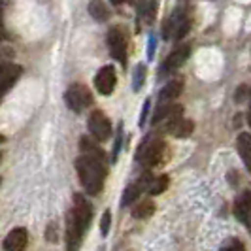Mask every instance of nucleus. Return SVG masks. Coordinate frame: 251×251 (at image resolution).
<instances>
[{"mask_svg": "<svg viewBox=\"0 0 251 251\" xmlns=\"http://www.w3.org/2000/svg\"><path fill=\"white\" fill-rule=\"evenodd\" d=\"M75 172L81 185L89 195H100L104 189V181L108 176V163L106 155H93L81 153L75 159Z\"/></svg>", "mask_w": 251, "mask_h": 251, "instance_id": "f257e3e1", "label": "nucleus"}, {"mask_svg": "<svg viewBox=\"0 0 251 251\" xmlns=\"http://www.w3.org/2000/svg\"><path fill=\"white\" fill-rule=\"evenodd\" d=\"M168 146L161 136H155V134H148L144 142L138 146L136 150V161H138L144 168H157L168 161Z\"/></svg>", "mask_w": 251, "mask_h": 251, "instance_id": "f03ea898", "label": "nucleus"}, {"mask_svg": "<svg viewBox=\"0 0 251 251\" xmlns=\"http://www.w3.org/2000/svg\"><path fill=\"white\" fill-rule=\"evenodd\" d=\"M64 100H66V106L75 113L85 112L89 106L93 104V93L89 91L87 85L83 83H74L66 89L64 93Z\"/></svg>", "mask_w": 251, "mask_h": 251, "instance_id": "7ed1b4c3", "label": "nucleus"}, {"mask_svg": "<svg viewBox=\"0 0 251 251\" xmlns=\"http://www.w3.org/2000/svg\"><path fill=\"white\" fill-rule=\"evenodd\" d=\"M191 26V19L185 10H176L166 21L163 26V36L164 40H181L189 32Z\"/></svg>", "mask_w": 251, "mask_h": 251, "instance_id": "20e7f679", "label": "nucleus"}, {"mask_svg": "<svg viewBox=\"0 0 251 251\" xmlns=\"http://www.w3.org/2000/svg\"><path fill=\"white\" fill-rule=\"evenodd\" d=\"M87 126L91 136L97 140V142H106V140L112 136V121L108 119V115L102 112V110H95V112L89 115Z\"/></svg>", "mask_w": 251, "mask_h": 251, "instance_id": "39448f33", "label": "nucleus"}, {"mask_svg": "<svg viewBox=\"0 0 251 251\" xmlns=\"http://www.w3.org/2000/svg\"><path fill=\"white\" fill-rule=\"evenodd\" d=\"M68 214L72 215L75 219V223L87 232V228L91 226V221H93V206L89 204V201L81 193L74 195V204H72Z\"/></svg>", "mask_w": 251, "mask_h": 251, "instance_id": "423d86ee", "label": "nucleus"}, {"mask_svg": "<svg viewBox=\"0 0 251 251\" xmlns=\"http://www.w3.org/2000/svg\"><path fill=\"white\" fill-rule=\"evenodd\" d=\"M108 48H110V55L115 61L121 64L126 63V38L123 28L119 26H112L108 32Z\"/></svg>", "mask_w": 251, "mask_h": 251, "instance_id": "0eeeda50", "label": "nucleus"}, {"mask_svg": "<svg viewBox=\"0 0 251 251\" xmlns=\"http://www.w3.org/2000/svg\"><path fill=\"white\" fill-rule=\"evenodd\" d=\"M232 212H234V217L246 226V230L251 234V191H242L234 199Z\"/></svg>", "mask_w": 251, "mask_h": 251, "instance_id": "6e6552de", "label": "nucleus"}, {"mask_svg": "<svg viewBox=\"0 0 251 251\" xmlns=\"http://www.w3.org/2000/svg\"><path fill=\"white\" fill-rule=\"evenodd\" d=\"M23 72L21 66L12 63H2L0 64V102L6 97V93L15 85V81L19 79V75Z\"/></svg>", "mask_w": 251, "mask_h": 251, "instance_id": "1a4fd4ad", "label": "nucleus"}, {"mask_svg": "<svg viewBox=\"0 0 251 251\" xmlns=\"http://www.w3.org/2000/svg\"><path fill=\"white\" fill-rule=\"evenodd\" d=\"M115 83H117V75H115V68L113 66H102L100 70L97 72L95 75V87L97 91L104 95V97H108V95H112L113 89H115Z\"/></svg>", "mask_w": 251, "mask_h": 251, "instance_id": "9d476101", "label": "nucleus"}, {"mask_svg": "<svg viewBox=\"0 0 251 251\" xmlns=\"http://www.w3.org/2000/svg\"><path fill=\"white\" fill-rule=\"evenodd\" d=\"M26 246H28V230L25 226L12 228L2 242V250L4 251H25Z\"/></svg>", "mask_w": 251, "mask_h": 251, "instance_id": "9b49d317", "label": "nucleus"}, {"mask_svg": "<svg viewBox=\"0 0 251 251\" xmlns=\"http://www.w3.org/2000/svg\"><path fill=\"white\" fill-rule=\"evenodd\" d=\"M189 53H191V46H189V44H181V46H177L176 50L166 57V61H164L163 66H161V75L172 74L174 70H177L181 64L187 61Z\"/></svg>", "mask_w": 251, "mask_h": 251, "instance_id": "f8f14e48", "label": "nucleus"}, {"mask_svg": "<svg viewBox=\"0 0 251 251\" xmlns=\"http://www.w3.org/2000/svg\"><path fill=\"white\" fill-rule=\"evenodd\" d=\"M148 185H150V176L140 177L138 181L130 183V185L125 189L123 197H121V206L125 208V206H130V204H134V202L140 199V195H142L144 191H148Z\"/></svg>", "mask_w": 251, "mask_h": 251, "instance_id": "ddd939ff", "label": "nucleus"}, {"mask_svg": "<svg viewBox=\"0 0 251 251\" xmlns=\"http://www.w3.org/2000/svg\"><path fill=\"white\" fill-rule=\"evenodd\" d=\"M181 91H183V79L181 77L170 79L159 93V104H170L172 100H176L181 95Z\"/></svg>", "mask_w": 251, "mask_h": 251, "instance_id": "4468645a", "label": "nucleus"}, {"mask_svg": "<svg viewBox=\"0 0 251 251\" xmlns=\"http://www.w3.org/2000/svg\"><path fill=\"white\" fill-rule=\"evenodd\" d=\"M236 150L242 159V163L246 166V170L251 174V134L250 132H240L236 138Z\"/></svg>", "mask_w": 251, "mask_h": 251, "instance_id": "2eb2a0df", "label": "nucleus"}, {"mask_svg": "<svg viewBox=\"0 0 251 251\" xmlns=\"http://www.w3.org/2000/svg\"><path fill=\"white\" fill-rule=\"evenodd\" d=\"M166 130L176 136V138H189L195 130V123L191 119H183V117H177L176 121H172L170 125L166 126Z\"/></svg>", "mask_w": 251, "mask_h": 251, "instance_id": "dca6fc26", "label": "nucleus"}, {"mask_svg": "<svg viewBox=\"0 0 251 251\" xmlns=\"http://www.w3.org/2000/svg\"><path fill=\"white\" fill-rule=\"evenodd\" d=\"M87 10H89V15L95 21H99V23H104V21L110 19V10H108V6H106L104 0H91Z\"/></svg>", "mask_w": 251, "mask_h": 251, "instance_id": "f3484780", "label": "nucleus"}, {"mask_svg": "<svg viewBox=\"0 0 251 251\" xmlns=\"http://www.w3.org/2000/svg\"><path fill=\"white\" fill-rule=\"evenodd\" d=\"M155 214V202L151 199H144V201H136V206L132 208V217L134 219H148Z\"/></svg>", "mask_w": 251, "mask_h": 251, "instance_id": "a211bd4d", "label": "nucleus"}, {"mask_svg": "<svg viewBox=\"0 0 251 251\" xmlns=\"http://www.w3.org/2000/svg\"><path fill=\"white\" fill-rule=\"evenodd\" d=\"M157 12V0H140L138 2V15L144 23H153Z\"/></svg>", "mask_w": 251, "mask_h": 251, "instance_id": "6ab92c4d", "label": "nucleus"}, {"mask_svg": "<svg viewBox=\"0 0 251 251\" xmlns=\"http://www.w3.org/2000/svg\"><path fill=\"white\" fill-rule=\"evenodd\" d=\"M170 185V177L163 174V176H157L150 179V185H148V193H150L151 197H157V195H163L164 191L168 189Z\"/></svg>", "mask_w": 251, "mask_h": 251, "instance_id": "aec40b11", "label": "nucleus"}, {"mask_svg": "<svg viewBox=\"0 0 251 251\" xmlns=\"http://www.w3.org/2000/svg\"><path fill=\"white\" fill-rule=\"evenodd\" d=\"M219 251H246V246H244V242L236 236H230V238H226L221 246H219Z\"/></svg>", "mask_w": 251, "mask_h": 251, "instance_id": "412c9836", "label": "nucleus"}, {"mask_svg": "<svg viewBox=\"0 0 251 251\" xmlns=\"http://www.w3.org/2000/svg\"><path fill=\"white\" fill-rule=\"evenodd\" d=\"M146 74H148V70H146L144 64H138V66L134 68V81H132L134 91H140V89H142L144 81H146Z\"/></svg>", "mask_w": 251, "mask_h": 251, "instance_id": "4be33fe9", "label": "nucleus"}, {"mask_svg": "<svg viewBox=\"0 0 251 251\" xmlns=\"http://www.w3.org/2000/svg\"><path fill=\"white\" fill-rule=\"evenodd\" d=\"M110 226H112V212H110V210H106V212L102 214V221H100L102 236H106V234L110 232Z\"/></svg>", "mask_w": 251, "mask_h": 251, "instance_id": "5701e85b", "label": "nucleus"}, {"mask_svg": "<svg viewBox=\"0 0 251 251\" xmlns=\"http://www.w3.org/2000/svg\"><path fill=\"white\" fill-rule=\"evenodd\" d=\"M121 144H123V130L119 128V130H117V136H115V144H113V151H112L113 163L117 161V155H119V150H121Z\"/></svg>", "mask_w": 251, "mask_h": 251, "instance_id": "b1692460", "label": "nucleus"}, {"mask_svg": "<svg viewBox=\"0 0 251 251\" xmlns=\"http://www.w3.org/2000/svg\"><path fill=\"white\" fill-rule=\"evenodd\" d=\"M46 240L57 242V223H50L48 230H46Z\"/></svg>", "mask_w": 251, "mask_h": 251, "instance_id": "393cba45", "label": "nucleus"}, {"mask_svg": "<svg viewBox=\"0 0 251 251\" xmlns=\"http://www.w3.org/2000/svg\"><path fill=\"white\" fill-rule=\"evenodd\" d=\"M150 106H151V100L148 99V100L144 102V110H142V115H140V126L146 125V119H148V113H150Z\"/></svg>", "mask_w": 251, "mask_h": 251, "instance_id": "a878e982", "label": "nucleus"}, {"mask_svg": "<svg viewBox=\"0 0 251 251\" xmlns=\"http://www.w3.org/2000/svg\"><path fill=\"white\" fill-rule=\"evenodd\" d=\"M248 95H250V89L246 87V85H240V87H238V93H236V102H244Z\"/></svg>", "mask_w": 251, "mask_h": 251, "instance_id": "bb28decb", "label": "nucleus"}, {"mask_svg": "<svg viewBox=\"0 0 251 251\" xmlns=\"http://www.w3.org/2000/svg\"><path fill=\"white\" fill-rule=\"evenodd\" d=\"M123 2H126V0H112V4H123Z\"/></svg>", "mask_w": 251, "mask_h": 251, "instance_id": "cd10ccee", "label": "nucleus"}, {"mask_svg": "<svg viewBox=\"0 0 251 251\" xmlns=\"http://www.w3.org/2000/svg\"><path fill=\"white\" fill-rule=\"evenodd\" d=\"M248 121H250V126H251V106H250V115H248Z\"/></svg>", "mask_w": 251, "mask_h": 251, "instance_id": "c85d7f7f", "label": "nucleus"}, {"mask_svg": "<svg viewBox=\"0 0 251 251\" xmlns=\"http://www.w3.org/2000/svg\"><path fill=\"white\" fill-rule=\"evenodd\" d=\"M4 140H6V138H4V136H2V134H0V144H2V142H4Z\"/></svg>", "mask_w": 251, "mask_h": 251, "instance_id": "c756f323", "label": "nucleus"}, {"mask_svg": "<svg viewBox=\"0 0 251 251\" xmlns=\"http://www.w3.org/2000/svg\"><path fill=\"white\" fill-rule=\"evenodd\" d=\"M0 185H2V176H0Z\"/></svg>", "mask_w": 251, "mask_h": 251, "instance_id": "7c9ffc66", "label": "nucleus"}, {"mask_svg": "<svg viewBox=\"0 0 251 251\" xmlns=\"http://www.w3.org/2000/svg\"><path fill=\"white\" fill-rule=\"evenodd\" d=\"M0 161H2V153H0Z\"/></svg>", "mask_w": 251, "mask_h": 251, "instance_id": "2f4dec72", "label": "nucleus"}]
</instances>
